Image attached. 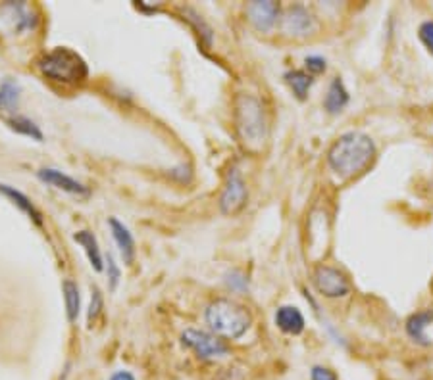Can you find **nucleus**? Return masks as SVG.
Here are the masks:
<instances>
[{
  "label": "nucleus",
  "instance_id": "f257e3e1",
  "mask_svg": "<svg viewBox=\"0 0 433 380\" xmlns=\"http://www.w3.org/2000/svg\"><path fill=\"white\" fill-rule=\"evenodd\" d=\"M375 157V142L360 131H349L327 150V166L341 179H353L364 173Z\"/></svg>",
  "mask_w": 433,
  "mask_h": 380
},
{
  "label": "nucleus",
  "instance_id": "f03ea898",
  "mask_svg": "<svg viewBox=\"0 0 433 380\" xmlns=\"http://www.w3.org/2000/svg\"><path fill=\"white\" fill-rule=\"evenodd\" d=\"M235 129L248 152H260L268 140V117L262 102L248 92L235 97Z\"/></svg>",
  "mask_w": 433,
  "mask_h": 380
},
{
  "label": "nucleus",
  "instance_id": "7ed1b4c3",
  "mask_svg": "<svg viewBox=\"0 0 433 380\" xmlns=\"http://www.w3.org/2000/svg\"><path fill=\"white\" fill-rule=\"evenodd\" d=\"M204 319L210 331L218 338L237 340L245 334L253 325V315L235 300L229 298H218L207 305Z\"/></svg>",
  "mask_w": 433,
  "mask_h": 380
},
{
  "label": "nucleus",
  "instance_id": "20e7f679",
  "mask_svg": "<svg viewBox=\"0 0 433 380\" xmlns=\"http://www.w3.org/2000/svg\"><path fill=\"white\" fill-rule=\"evenodd\" d=\"M39 69L43 71V75H47L52 81L66 83V85H78L89 75V68L85 60L81 58L78 52L64 49V47L47 52L39 60Z\"/></svg>",
  "mask_w": 433,
  "mask_h": 380
},
{
  "label": "nucleus",
  "instance_id": "39448f33",
  "mask_svg": "<svg viewBox=\"0 0 433 380\" xmlns=\"http://www.w3.org/2000/svg\"><path fill=\"white\" fill-rule=\"evenodd\" d=\"M248 200V188L241 171L231 167L227 173V181L222 196H220V212L224 215H237L246 205Z\"/></svg>",
  "mask_w": 433,
  "mask_h": 380
},
{
  "label": "nucleus",
  "instance_id": "423d86ee",
  "mask_svg": "<svg viewBox=\"0 0 433 380\" xmlns=\"http://www.w3.org/2000/svg\"><path fill=\"white\" fill-rule=\"evenodd\" d=\"M312 283H314L316 290L325 296V298H344L351 292V284L349 279L344 277L339 269L329 267V265H318L312 273Z\"/></svg>",
  "mask_w": 433,
  "mask_h": 380
},
{
  "label": "nucleus",
  "instance_id": "0eeeda50",
  "mask_svg": "<svg viewBox=\"0 0 433 380\" xmlns=\"http://www.w3.org/2000/svg\"><path fill=\"white\" fill-rule=\"evenodd\" d=\"M181 342L195 351L200 359H220L227 355V346L218 336L197 329H187L181 334Z\"/></svg>",
  "mask_w": 433,
  "mask_h": 380
},
{
  "label": "nucleus",
  "instance_id": "6e6552de",
  "mask_svg": "<svg viewBox=\"0 0 433 380\" xmlns=\"http://www.w3.org/2000/svg\"><path fill=\"white\" fill-rule=\"evenodd\" d=\"M246 18L260 33H270L279 18V4L274 0H255L246 6Z\"/></svg>",
  "mask_w": 433,
  "mask_h": 380
},
{
  "label": "nucleus",
  "instance_id": "1a4fd4ad",
  "mask_svg": "<svg viewBox=\"0 0 433 380\" xmlns=\"http://www.w3.org/2000/svg\"><path fill=\"white\" fill-rule=\"evenodd\" d=\"M281 27L291 37H306L316 31V20L303 4H295V6L287 8Z\"/></svg>",
  "mask_w": 433,
  "mask_h": 380
},
{
  "label": "nucleus",
  "instance_id": "9d476101",
  "mask_svg": "<svg viewBox=\"0 0 433 380\" xmlns=\"http://www.w3.org/2000/svg\"><path fill=\"white\" fill-rule=\"evenodd\" d=\"M37 175H39L43 183L56 186V188L64 190V192H69V194L75 196H89V188L87 186L81 185L79 181L71 179V177L62 173L58 169H40Z\"/></svg>",
  "mask_w": 433,
  "mask_h": 380
},
{
  "label": "nucleus",
  "instance_id": "9b49d317",
  "mask_svg": "<svg viewBox=\"0 0 433 380\" xmlns=\"http://www.w3.org/2000/svg\"><path fill=\"white\" fill-rule=\"evenodd\" d=\"M110 229H112V236L118 244V250L121 253V259L124 264L131 265L133 259H135V240H133V234L129 233V229L126 225L121 223L116 217H110L108 219Z\"/></svg>",
  "mask_w": 433,
  "mask_h": 380
},
{
  "label": "nucleus",
  "instance_id": "f8f14e48",
  "mask_svg": "<svg viewBox=\"0 0 433 380\" xmlns=\"http://www.w3.org/2000/svg\"><path fill=\"white\" fill-rule=\"evenodd\" d=\"M274 321H276L279 331H283L285 334H293V336L301 334L306 327L303 313L295 305H281L276 312Z\"/></svg>",
  "mask_w": 433,
  "mask_h": 380
},
{
  "label": "nucleus",
  "instance_id": "ddd939ff",
  "mask_svg": "<svg viewBox=\"0 0 433 380\" xmlns=\"http://www.w3.org/2000/svg\"><path fill=\"white\" fill-rule=\"evenodd\" d=\"M349 90L344 88V83L341 77H335L331 83H329V88H327V94L324 98V110H327V114H341L347 104H349Z\"/></svg>",
  "mask_w": 433,
  "mask_h": 380
},
{
  "label": "nucleus",
  "instance_id": "4468645a",
  "mask_svg": "<svg viewBox=\"0 0 433 380\" xmlns=\"http://www.w3.org/2000/svg\"><path fill=\"white\" fill-rule=\"evenodd\" d=\"M433 322V312H418L406 321V334L412 338L416 344H420L423 348L432 346V340L428 338L425 329Z\"/></svg>",
  "mask_w": 433,
  "mask_h": 380
},
{
  "label": "nucleus",
  "instance_id": "2eb2a0df",
  "mask_svg": "<svg viewBox=\"0 0 433 380\" xmlns=\"http://www.w3.org/2000/svg\"><path fill=\"white\" fill-rule=\"evenodd\" d=\"M73 240L85 250L91 265H93V269L95 271H102V253H100L99 242H97L95 234L89 233V231H79V233L73 234Z\"/></svg>",
  "mask_w": 433,
  "mask_h": 380
},
{
  "label": "nucleus",
  "instance_id": "dca6fc26",
  "mask_svg": "<svg viewBox=\"0 0 433 380\" xmlns=\"http://www.w3.org/2000/svg\"><path fill=\"white\" fill-rule=\"evenodd\" d=\"M285 83L289 85V88L293 90V94L303 102V100H306V97H308V90L312 87L314 79H312L310 73H306V71L293 69V71H287L285 73Z\"/></svg>",
  "mask_w": 433,
  "mask_h": 380
},
{
  "label": "nucleus",
  "instance_id": "f3484780",
  "mask_svg": "<svg viewBox=\"0 0 433 380\" xmlns=\"http://www.w3.org/2000/svg\"><path fill=\"white\" fill-rule=\"evenodd\" d=\"M20 85L12 79H4L0 85V112H14L20 100Z\"/></svg>",
  "mask_w": 433,
  "mask_h": 380
},
{
  "label": "nucleus",
  "instance_id": "a211bd4d",
  "mask_svg": "<svg viewBox=\"0 0 433 380\" xmlns=\"http://www.w3.org/2000/svg\"><path fill=\"white\" fill-rule=\"evenodd\" d=\"M0 192L4 196H8L10 200H14V204L16 205H20L21 210L25 212V214L30 215L31 219L35 221L37 225H40V214H39V210L35 207V205L31 204V200L27 198L25 194H21L20 190H16V188H12V186L8 185H0Z\"/></svg>",
  "mask_w": 433,
  "mask_h": 380
},
{
  "label": "nucleus",
  "instance_id": "6ab92c4d",
  "mask_svg": "<svg viewBox=\"0 0 433 380\" xmlns=\"http://www.w3.org/2000/svg\"><path fill=\"white\" fill-rule=\"evenodd\" d=\"M62 290H64V298H66V312H68L69 322H73L78 319L79 309H81V296H79L78 284L73 281H64L62 284Z\"/></svg>",
  "mask_w": 433,
  "mask_h": 380
},
{
  "label": "nucleus",
  "instance_id": "aec40b11",
  "mask_svg": "<svg viewBox=\"0 0 433 380\" xmlns=\"http://www.w3.org/2000/svg\"><path fill=\"white\" fill-rule=\"evenodd\" d=\"M8 125H10L16 133H21V135L35 138V140H43V133H40V129L35 125L33 121H31L30 117H23V116L10 117V119H8Z\"/></svg>",
  "mask_w": 433,
  "mask_h": 380
},
{
  "label": "nucleus",
  "instance_id": "412c9836",
  "mask_svg": "<svg viewBox=\"0 0 433 380\" xmlns=\"http://www.w3.org/2000/svg\"><path fill=\"white\" fill-rule=\"evenodd\" d=\"M226 284L227 288H231L233 292H245V290H248V279H246V275L237 271V269H233V271H229L226 275Z\"/></svg>",
  "mask_w": 433,
  "mask_h": 380
},
{
  "label": "nucleus",
  "instance_id": "4be33fe9",
  "mask_svg": "<svg viewBox=\"0 0 433 380\" xmlns=\"http://www.w3.org/2000/svg\"><path fill=\"white\" fill-rule=\"evenodd\" d=\"M91 292H93V296H91L89 312H87V325L93 327V322L99 319L100 312H102V294H100V290L97 286H93Z\"/></svg>",
  "mask_w": 433,
  "mask_h": 380
},
{
  "label": "nucleus",
  "instance_id": "5701e85b",
  "mask_svg": "<svg viewBox=\"0 0 433 380\" xmlns=\"http://www.w3.org/2000/svg\"><path fill=\"white\" fill-rule=\"evenodd\" d=\"M183 14H185V16H191V18H185V20L193 21V23H195V27H197V29L200 31L198 35H200V37L204 39V42H207V47H210V45H212V29H210L207 23L200 20V16H197V14L191 10V8H185V10H183Z\"/></svg>",
  "mask_w": 433,
  "mask_h": 380
},
{
  "label": "nucleus",
  "instance_id": "b1692460",
  "mask_svg": "<svg viewBox=\"0 0 433 380\" xmlns=\"http://www.w3.org/2000/svg\"><path fill=\"white\" fill-rule=\"evenodd\" d=\"M418 37L422 40V45L433 54V20L422 21L418 27Z\"/></svg>",
  "mask_w": 433,
  "mask_h": 380
},
{
  "label": "nucleus",
  "instance_id": "393cba45",
  "mask_svg": "<svg viewBox=\"0 0 433 380\" xmlns=\"http://www.w3.org/2000/svg\"><path fill=\"white\" fill-rule=\"evenodd\" d=\"M305 66L306 69H308L310 73H314V75L324 73L325 68H327V64H325V60L322 58V56H306Z\"/></svg>",
  "mask_w": 433,
  "mask_h": 380
},
{
  "label": "nucleus",
  "instance_id": "a878e982",
  "mask_svg": "<svg viewBox=\"0 0 433 380\" xmlns=\"http://www.w3.org/2000/svg\"><path fill=\"white\" fill-rule=\"evenodd\" d=\"M106 262H108V279H110V288L114 290L116 286H118V281H119V269L116 262H114V255L108 253V257H106Z\"/></svg>",
  "mask_w": 433,
  "mask_h": 380
},
{
  "label": "nucleus",
  "instance_id": "bb28decb",
  "mask_svg": "<svg viewBox=\"0 0 433 380\" xmlns=\"http://www.w3.org/2000/svg\"><path fill=\"white\" fill-rule=\"evenodd\" d=\"M310 377H312V380H337L333 370L325 369V367H320V365H316L314 369H312Z\"/></svg>",
  "mask_w": 433,
  "mask_h": 380
},
{
  "label": "nucleus",
  "instance_id": "cd10ccee",
  "mask_svg": "<svg viewBox=\"0 0 433 380\" xmlns=\"http://www.w3.org/2000/svg\"><path fill=\"white\" fill-rule=\"evenodd\" d=\"M110 380H135V377L128 372V370H118V372H114L112 375V379Z\"/></svg>",
  "mask_w": 433,
  "mask_h": 380
}]
</instances>
